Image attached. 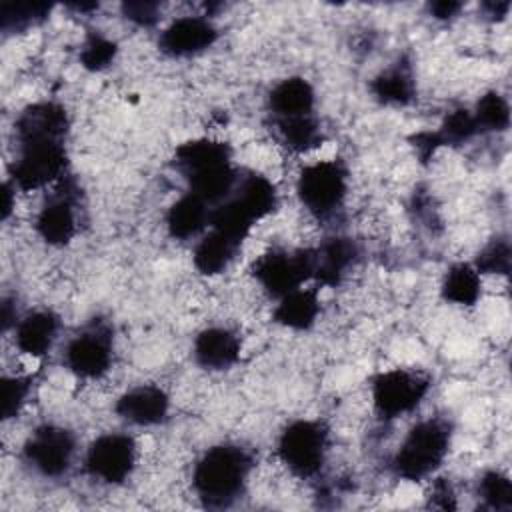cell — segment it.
Returning a JSON list of instances; mask_svg holds the SVG:
<instances>
[{
	"label": "cell",
	"instance_id": "6da1fadb",
	"mask_svg": "<svg viewBox=\"0 0 512 512\" xmlns=\"http://www.w3.org/2000/svg\"><path fill=\"white\" fill-rule=\"evenodd\" d=\"M254 458L236 442H220L206 448L192 468V490L210 508L236 502L248 486Z\"/></svg>",
	"mask_w": 512,
	"mask_h": 512
},
{
	"label": "cell",
	"instance_id": "7a4b0ae2",
	"mask_svg": "<svg viewBox=\"0 0 512 512\" xmlns=\"http://www.w3.org/2000/svg\"><path fill=\"white\" fill-rule=\"evenodd\" d=\"M452 424L446 418L430 416L418 420L402 438L392 456V472L406 482L432 478L448 458L452 446Z\"/></svg>",
	"mask_w": 512,
	"mask_h": 512
},
{
	"label": "cell",
	"instance_id": "3957f363",
	"mask_svg": "<svg viewBox=\"0 0 512 512\" xmlns=\"http://www.w3.org/2000/svg\"><path fill=\"white\" fill-rule=\"evenodd\" d=\"M330 450V428L318 418L288 422L276 438L278 462L298 480L316 478Z\"/></svg>",
	"mask_w": 512,
	"mask_h": 512
},
{
	"label": "cell",
	"instance_id": "277c9868",
	"mask_svg": "<svg viewBox=\"0 0 512 512\" xmlns=\"http://www.w3.org/2000/svg\"><path fill=\"white\" fill-rule=\"evenodd\" d=\"M66 140L24 138L16 140V156L10 162V182L20 192H36L66 176Z\"/></svg>",
	"mask_w": 512,
	"mask_h": 512
},
{
	"label": "cell",
	"instance_id": "5b68a950",
	"mask_svg": "<svg viewBox=\"0 0 512 512\" xmlns=\"http://www.w3.org/2000/svg\"><path fill=\"white\" fill-rule=\"evenodd\" d=\"M350 174L340 158H324L302 166L296 176L300 204L318 220L334 216L348 196Z\"/></svg>",
	"mask_w": 512,
	"mask_h": 512
},
{
	"label": "cell",
	"instance_id": "8992f818",
	"mask_svg": "<svg viewBox=\"0 0 512 512\" xmlns=\"http://www.w3.org/2000/svg\"><path fill=\"white\" fill-rule=\"evenodd\" d=\"M432 388V378L416 368H386L370 380V400L382 420L414 412Z\"/></svg>",
	"mask_w": 512,
	"mask_h": 512
},
{
	"label": "cell",
	"instance_id": "52a82bcc",
	"mask_svg": "<svg viewBox=\"0 0 512 512\" xmlns=\"http://www.w3.org/2000/svg\"><path fill=\"white\" fill-rule=\"evenodd\" d=\"M312 272V248H270L264 254H260L250 266L254 282L262 288L266 296L274 300L312 282Z\"/></svg>",
	"mask_w": 512,
	"mask_h": 512
},
{
	"label": "cell",
	"instance_id": "ba28073f",
	"mask_svg": "<svg viewBox=\"0 0 512 512\" xmlns=\"http://www.w3.org/2000/svg\"><path fill=\"white\" fill-rule=\"evenodd\" d=\"M24 464L42 478H62L76 456V436L60 424L36 426L22 444Z\"/></svg>",
	"mask_w": 512,
	"mask_h": 512
},
{
	"label": "cell",
	"instance_id": "9c48e42d",
	"mask_svg": "<svg viewBox=\"0 0 512 512\" xmlns=\"http://www.w3.org/2000/svg\"><path fill=\"white\" fill-rule=\"evenodd\" d=\"M114 362V334L108 322L92 320L64 348L66 368L80 380H100Z\"/></svg>",
	"mask_w": 512,
	"mask_h": 512
},
{
	"label": "cell",
	"instance_id": "30bf717a",
	"mask_svg": "<svg viewBox=\"0 0 512 512\" xmlns=\"http://www.w3.org/2000/svg\"><path fill=\"white\" fill-rule=\"evenodd\" d=\"M138 462V444L126 432H106L96 436L84 454V470L90 478L108 484H124Z\"/></svg>",
	"mask_w": 512,
	"mask_h": 512
},
{
	"label": "cell",
	"instance_id": "8fae6325",
	"mask_svg": "<svg viewBox=\"0 0 512 512\" xmlns=\"http://www.w3.org/2000/svg\"><path fill=\"white\" fill-rule=\"evenodd\" d=\"M76 184L70 176H64L48 192L34 218V230L38 238L48 246H66L78 232L76 212Z\"/></svg>",
	"mask_w": 512,
	"mask_h": 512
},
{
	"label": "cell",
	"instance_id": "7c38bea8",
	"mask_svg": "<svg viewBox=\"0 0 512 512\" xmlns=\"http://www.w3.org/2000/svg\"><path fill=\"white\" fill-rule=\"evenodd\" d=\"M218 40V28L208 16H178L168 22L160 36L158 48L170 58H190L212 48Z\"/></svg>",
	"mask_w": 512,
	"mask_h": 512
},
{
	"label": "cell",
	"instance_id": "4fadbf2b",
	"mask_svg": "<svg viewBox=\"0 0 512 512\" xmlns=\"http://www.w3.org/2000/svg\"><path fill=\"white\" fill-rule=\"evenodd\" d=\"M314 254V272L312 282L318 288L338 286L354 264L360 258V248L350 236L334 234L324 238L318 246L312 248Z\"/></svg>",
	"mask_w": 512,
	"mask_h": 512
},
{
	"label": "cell",
	"instance_id": "5bb4252c",
	"mask_svg": "<svg viewBox=\"0 0 512 512\" xmlns=\"http://www.w3.org/2000/svg\"><path fill=\"white\" fill-rule=\"evenodd\" d=\"M114 412L132 426H158L170 414V394L158 384H138L116 398Z\"/></svg>",
	"mask_w": 512,
	"mask_h": 512
},
{
	"label": "cell",
	"instance_id": "9a60e30c",
	"mask_svg": "<svg viewBox=\"0 0 512 512\" xmlns=\"http://www.w3.org/2000/svg\"><path fill=\"white\" fill-rule=\"evenodd\" d=\"M242 340L228 326L202 328L192 342L194 362L210 372H224L240 362Z\"/></svg>",
	"mask_w": 512,
	"mask_h": 512
},
{
	"label": "cell",
	"instance_id": "2e32d148",
	"mask_svg": "<svg viewBox=\"0 0 512 512\" xmlns=\"http://www.w3.org/2000/svg\"><path fill=\"white\" fill-rule=\"evenodd\" d=\"M14 348L30 358H44L60 332V318L52 310H32L18 318L12 328Z\"/></svg>",
	"mask_w": 512,
	"mask_h": 512
},
{
	"label": "cell",
	"instance_id": "e0dca14e",
	"mask_svg": "<svg viewBox=\"0 0 512 512\" xmlns=\"http://www.w3.org/2000/svg\"><path fill=\"white\" fill-rule=\"evenodd\" d=\"M174 164L184 180H188L196 174L234 164L232 148L228 142L218 138H192L176 146Z\"/></svg>",
	"mask_w": 512,
	"mask_h": 512
},
{
	"label": "cell",
	"instance_id": "ac0fdd59",
	"mask_svg": "<svg viewBox=\"0 0 512 512\" xmlns=\"http://www.w3.org/2000/svg\"><path fill=\"white\" fill-rule=\"evenodd\" d=\"M322 310L320 300V288L318 286H300L286 296L276 300V306L272 310V320L288 330L304 332L310 330Z\"/></svg>",
	"mask_w": 512,
	"mask_h": 512
},
{
	"label": "cell",
	"instance_id": "d6986e66",
	"mask_svg": "<svg viewBox=\"0 0 512 512\" xmlns=\"http://www.w3.org/2000/svg\"><path fill=\"white\" fill-rule=\"evenodd\" d=\"M316 90L302 76H288L276 82L268 94V110L272 120L314 114Z\"/></svg>",
	"mask_w": 512,
	"mask_h": 512
},
{
	"label": "cell",
	"instance_id": "ffe728a7",
	"mask_svg": "<svg viewBox=\"0 0 512 512\" xmlns=\"http://www.w3.org/2000/svg\"><path fill=\"white\" fill-rule=\"evenodd\" d=\"M210 204L186 190L166 210V230L174 240H190L202 236L210 226Z\"/></svg>",
	"mask_w": 512,
	"mask_h": 512
},
{
	"label": "cell",
	"instance_id": "44dd1931",
	"mask_svg": "<svg viewBox=\"0 0 512 512\" xmlns=\"http://www.w3.org/2000/svg\"><path fill=\"white\" fill-rule=\"evenodd\" d=\"M372 96L386 106H408L416 96V80L408 60H398L370 80Z\"/></svg>",
	"mask_w": 512,
	"mask_h": 512
},
{
	"label": "cell",
	"instance_id": "7402d4cb",
	"mask_svg": "<svg viewBox=\"0 0 512 512\" xmlns=\"http://www.w3.org/2000/svg\"><path fill=\"white\" fill-rule=\"evenodd\" d=\"M240 244L216 230H206L192 250V266L202 276H218L234 262Z\"/></svg>",
	"mask_w": 512,
	"mask_h": 512
},
{
	"label": "cell",
	"instance_id": "603a6c76",
	"mask_svg": "<svg viewBox=\"0 0 512 512\" xmlns=\"http://www.w3.org/2000/svg\"><path fill=\"white\" fill-rule=\"evenodd\" d=\"M482 290V274L472 262H454L440 282L442 300L462 308L476 306L482 298Z\"/></svg>",
	"mask_w": 512,
	"mask_h": 512
},
{
	"label": "cell",
	"instance_id": "cb8c5ba5",
	"mask_svg": "<svg viewBox=\"0 0 512 512\" xmlns=\"http://www.w3.org/2000/svg\"><path fill=\"white\" fill-rule=\"evenodd\" d=\"M260 222L268 218L278 208V190L276 184L260 174V172H248L246 176H238L236 188L232 192Z\"/></svg>",
	"mask_w": 512,
	"mask_h": 512
},
{
	"label": "cell",
	"instance_id": "d4e9b609",
	"mask_svg": "<svg viewBox=\"0 0 512 512\" xmlns=\"http://www.w3.org/2000/svg\"><path fill=\"white\" fill-rule=\"evenodd\" d=\"M256 224L258 220L252 216V212L234 194H230L226 200L216 204V208H212L208 228L224 234L226 238L242 246V242L250 236Z\"/></svg>",
	"mask_w": 512,
	"mask_h": 512
},
{
	"label": "cell",
	"instance_id": "484cf974",
	"mask_svg": "<svg viewBox=\"0 0 512 512\" xmlns=\"http://www.w3.org/2000/svg\"><path fill=\"white\" fill-rule=\"evenodd\" d=\"M276 132L292 154H304L318 148L324 142V130L316 114H304L294 118H278L272 120Z\"/></svg>",
	"mask_w": 512,
	"mask_h": 512
},
{
	"label": "cell",
	"instance_id": "4316f807",
	"mask_svg": "<svg viewBox=\"0 0 512 512\" xmlns=\"http://www.w3.org/2000/svg\"><path fill=\"white\" fill-rule=\"evenodd\" d=\"M478 132H504L510 126V104L498 90L484 92L472 110Z\"/></svg>",
	"mask_w": 512,
	"mask_h": 512
},
{
	"label": "cell",
	"instance_id": "83f0119b",
	"mask_svg": "<svg viewBox=\"0 0 512 512\" xmlns=\"http://www.w3.org/2000/svg\"><path fill=\"white\" fill-rule=\"evenodd\" d=\"M48 2H4L0 8V26L4 32H22L48 18Z\"/></svg>",
	"mask_w": 512,
	"mask_h": 512
},
{
	"label": "cell",
	"instance_id": "f1b7e54d",
	"mask_svg": "<svg viewBox=\"0 0 512 512\" xmlns=\"http://www.w3.org/2000/svg\"><path fill=\"white\" fill-rule=\"evenodd\" d=\"M118 56V44L98 30H90L80 46V66L88 72L106 70Z\"/></svg>",
	"mask_w": 512,
	"mask_h": 512
},
{
	"label": "cell",
	"instance_id": "f546056e",
	"mask_svg": "<svg viewBox=\"0 0 512 512\" xmlns=\"http://www.w3.org/2000/svg\"><path fill=\"white\" fill-rule=\"evenodd\" d=\"M476 494L488 510L508 512L512 508V482L510 476L500 470H486L478 480Z\"/></svg>",
	"mask_w": 512,
	"mask_h": 512
},
{
	"label": "cell",
	"instance_id": "4dcf8cb0",
	"mask_svg": "<svg viewBox=\"0 0 512 512\" xmlns=\"http://www.w3.org/2000/svg\"><path fill=\"white\" fill-rule=\"evenodd\" d=\"M440 146H460L470 142L478 132V126L474 122L472 110L468 108H454L452 112H448L440 124L438 130H434Z\"/></svg>",
	"mask_w": 512,
	"mask_h": 512
},
{
	"label": "cell",
	"instance_id": "1f68e13d",
	"mask_svg": "<svg viewBox=\"0 0 512 512\" xmlns=\"http://www.w3.org/2000/svg\"><path fill=\"white\" fill-rule=\"evenodd\" d=\"M512 262V248L508 238L490 240L474 258V266L482 276H508Z\"/></svg>",
	"mask_w": 512,
	"mask_h": 512
},
{
	"label": "cell",
	"instance_id": "d6a6232c",
	"mask_svg": "<svg viewBox=\"0 0 512 512\" xmlns=\"http://www.w3.org/2000/svg\"><path fill=\"white\" fill-rule=\"evenodd\" d=\"M34 378L24 374H12L2 378V418L12 420L16 418L22 408L28 404L32 394Z\"/></svg>",
	"mask_w": 512,
	"mask_h": 512
},
{
	"label": "cell",
	"instance_id": "836d02e7",
	"mask_svg": "<svg viewBox=\"0 0 512 512\" xmlns=\"http://www.w3.org/2000/svg\"><path fill=\"white\" fill-rule=\"evenodd\" d=\"M122 14L140 28H152L160 20L162 6L154 0H128L122 4Z\"/></svg>",
	"mask_w": 512,
	"mask_h": 512
},
{
	"label": "cell",
	"instance_id": "e575fe53",
	"mask_svg": "<svg viewBox=\"0 0 512 512\" xmlns=\"http://www.w3.org/2000/svg\"><path fill=\"white\" fill-rule=\"evenodd\" d=\"M428 506L438 508V510H456V496L448 480H432V492L428 496Z\"/></svg>",
	"mask_w": 512,
	"mask_h": 512
},
{
	"label": "cell",
	"instance_id": "d590c367",
	"mask_svg": "<svg viewBox=\"0 0 512 512\" xmlns=\"http://www.w3.org/2000/svg\"><path fill=\"white\" fill-rule=\"evenodd\" d=\"M464 8L462 2L458 0H436L428 4V10L432 14V18L436 20H450L454 16H458V12Z\"/></svg>",
	"mask_w": 512,
	"mask_h": 512
},
{
	"label": "cell",
	"instance_id": "8d00e7d4",
	"mask_svg": "<svg viewBox=\"0 0 512 512\" xmlns=\"http://www.w3.org/2000/svg\"><path fill=\"white\" fill-rule=\"evenodd\" d=\"M482 10L486 16L494 18V20H500L504 16H508L510 12V0H486L482 4Z\"/></svg>",
	"mask_w": 512,
	"mask_h": 512
},
{
	"label": "cell",
	"instance_id": "74e56055",
	"mask_svg": "<svg viewBox=\"0 0 512 512\" xmlns=\"http://www.w3.org/2000/svg\"><path fill=\"white\" fill-rule=\"evenodd\" d=\"M2 196H4V198H2V220L6 222V220L10 218L14 206H16V188H14V184H12L10 180L4 182V186H2Z\"/></svg>",
	"mask_w": 512,
	"mask_h": 512
},
{
	"label": "cell",
	"instance_id": "f35d334b",
	"mask_svg": "<svg viewBox=\"0 0 512 512\" xmlns=\"http://www.w3.org/2000/svg\"><path fill=\"white\" fill-rule=\"evenodd\" d=\"M68 8L76 12H92V10H98V2H74V4H68Z\"/></svg>",
	"mask_w": 512,
	"mask_h": 512
}]
</instances>
